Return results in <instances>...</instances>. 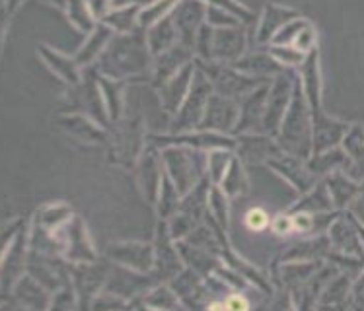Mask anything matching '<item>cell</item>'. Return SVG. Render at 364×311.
<instances>
[{
  "label": "cell",
  "mask_w": 364,
  "mask_h": 311,
  "mask_svg": "<svg viewBox=\"0 0 364 311\" xmlns=\"http://www.w3.org/2000/svg\"><path fill=\"white\" fill-rule=\"evenodd\" d=\"M232 158H234V150H210V154H208L207 173L208 178L213 179L215 185H220L224 173H226L228 165H230Z\"/></svg>",
  "instance_id": "cell-49"
},
{
  "label": "cell",
  "mask_w": 364,
  "mask_h": 311,
  "mask_svg": "<svg viewBox=\"0 0 364 311\" xmlns=\"http://www.w3.org/2000/svg\"><path fill=\"white\" fill-rule=\"evenodd\" d=\"M347 212H349V214L353 216L358 224H363L364 226V179L360 181V191H358L355 200L349 204Z\"/></svg>",
  "instance_id": "cell-60"
},
{
  "label": "cell",
  "mask_w": 364,
  "mask_h": 311,
  "mask_svg": "<svg viewBox=\"0 0 364 311\" xmlns=\"http://www.w3.org/2000/svg\"><path fill=\"white\" fill-rule=\"evenodd\" d=\"M146 43H149L152 57H158L164 51L171 49L176 43H179L178 30H176L171 14L164 16L162 20H158L150 30H146Z\"/></svg>",
  "instance_id": "cell-35"
},
{
  "label": "cell",
  "mask_w": 364,
  "mask_h": 311,
  "mask_svg": "<svg viewBox=\"0 0 364 311\" xmlns=\"http://www.w3.org/2000/svg\"><path fill=\"white\" fill-rule=\"evenodd\" d=\"M195 67L210 80L216 94H220L224 97H230V99H236V102H240L242 97L247 96L259 84L267 82L261 80V78H253V76L244 75V72L236 70L232 65H226V62H220V60L195 59Z\"/></svg>",
  "instance_id": "cell-5"
},
{
  "label": "cell",
  "mask_w": 364,
  "mask_h": 311,
  "mask_svg": "<svg viewBox=\"0 0 364 311\" xmlns=\"http://www.w3.org/2000/svg\"><path fill=\"white\" fill-rule=\"evenodd\" d=\"M298 76L287 68L281 75H277L271 82V92H269L267 105H265V115H263V133L275 136L281 131V123H283L284 113L289 109L290 99H292V92H294V84H296Z\"/></svg>",
  "instance_id": "cell-8"
},
{
  "label": "cell",
  "mask_w": 364,
  "mask_h": 311,
  "mask_svg": "<svg viewBox=\"0 0 364 311\" xmlns=\"http://www.w3.org/2000/svg\"><path fill=\"white\" fill-rule=\"evenodd\" d=\"M60 239H63V257L67 263H94L97 259L94 247L90 244L86 226L78 216H73L63 228H60Z\"/></svg>",
  "instance_id": "cell-15"
},
{
  "label": "cell",
  "mask_w": 364,
  "mask_h": 311,
  "mask_svg": "<svg viewBox=\"0 0 364 311\" xmlns=\"http://www.w3.org/2000/svg\"><path fill=\"white\" fill-rule=\"evenodd\" d=\"M247 307H252L250 300H247L242 292H238V290H234V292H230L228 296L224 298V310L242 311L247 310Z\"/></svg>",
  "instance_id": "cell-59"
},
{
  "label": "cell",
  "mask_w": 364,
  "mask_h": 311,
  "mask_svg": "<svg viewBox=\"0 0 364 311\" xmlns=\"http://www.w3.org/2000/svg\"><path fill=\"white\" fill-rule=\"evenodd\" d=\"M178 4L179 0H152L139 14V30H150L158 20H162L164 16L171 14V10Z\"/></svg>",
  "instance_id": "cell-47"
},
{
  "label": "cell",
  "mask_w": 364,
  "mask_h": 311,
  "mask_svg": "<svg viewBox=\"0 0 364 311\" xmlns=\"http://www.w3.org/2000/svg\"><path fill=\"white\" fill-rule=\"evenodd\" d=\"M267 51L287 68L302 67V62H304L306 57H308L306 53L296 49L294 45H269Z\"/></svg>",
  "instance_id": "cell-50"
},
{
  "label": "cell",
  "mask_w": 364,
  "mask_h": 311,
  "mask_svg": "<svg viewBox=\"0 0 364 311\" xmlns=\"http://www.w3.org/2000/svg\"><path fill=\"white\" fill-rule=\"evenodd\" d=\"M144 30H134L131 33H117L107 45V49L97 59L100 75L115 80H131L139 76H149L152 53L146 43Z\"/></svg>",
  "instance_id": "cell-1"
},
{
  "label": "cell",
  "mask_w": 364,
  "mask_h": 311,
  "mask_svg": "<svg viewBox=\"0 0 364 311\" xmlns=\"http://www.w3.org/2000/svg\"><path fill=\"white\" fill-rule=\"evenodd\" d=\"M323 181H326L327 191L331 195L335 210H341V212L349 208V204L360 191V181L353 178L347 171L329 173L327 178H323Z\"/></svg>",
  "instance_id": "cell-30"
},
{
  "label": "cell",
  "mask_w": 364,
  "mask_h": 311,
  "mask_svg": "<svg viewBox=\"0 0 364 311\" xmlns=\"http://www.w3.org/2000/svg\"><path fill=\"white\" fill-rule=\"evenodd\" d=\"M327 210H335V207L323 179L318 181V185L314 187L312 191L302 195L296 204L289 208V212H312V214L314 212H327Z\"/></svg>",
  "instance_id": "cell-41"
},
{
  "label": "cell",
  "mask_w": 364,
  "mask_h": 311,
  "mask_svg": "<svg viewBox=\"0 0 364 311\" xmlns=\"http://www.w3.org/2000/svg\"><path fill=\"white\" fill-rule=\"evenodd\" d=\"M341 273L339 267H335L333 263L327 261V265H321L310 280L302 284L300 288L292 290V305L298 307V310H310V307H316L318 302H320L321 294L326 290L327 282L333 278L335 274Z\"/></svg>",
  "instance_id": "cell-24"
},
{
  "label": "cell",
  "mask_w": 364,
  "mask_h": 311,
  "mask_svg": "<svg viewBox=\"0 0 364 311\" xmlns=\"http://www.w3.org/2000/svg\"><path fill=\"white\" fill-rule=\"evenodd\" d=\"M65 12L76 30L84 31V33H92L96 30V18L90 12L88 0H68Z\"/></svg>",
  "instance_id": "cell-46"
},
{
  "label": "cell",
  "mask_w": 364,
  "mask_h": 311,
  "mask_svg": "<svg viewBox=\"0 0 364 311\" xmlns=\"http://www.w3.org/2000/svg\"><path fill=\"white\" fill-rule=\"evenodd\" d=\"M220 187H223V191L230 199H236L240 195L247 193L250 183H247V175H245L244 162L240 160L238 156L232 158L230 165H228V170L224 173L223 181H220Z\"/></svg>",
  "instance_id": "cell-44"
},
{
  "label": "cell",
  "mask_w": 364,
  "mask_h": 311,
  "mask_svg": "<svg viewBox=\"0 0 364 311\" xmlns=\"http://www.w3.org/2000/svg\"><path fill=\"white\" fill-rule=\"evenodd\" d=\"M171 18L178 30L179 43L189 49L195 47L197 31L207 18V2L203 0H179V4L171 10Z\"/></svg>",
  "instance_id": "cell-16"
},
{
  "label": "cell",
  "mask_w": 364,
  "mask_h": 311,
  "mask_svg": "<svg viewBox=\"0 0 364 311\" xmlns=\"http://www.w3.org/2000/svg\"><path fill=\"white\" fill-rule=\"evenodd\" d=\"M141 4H129V6L113 8L109 14L105 16L102 22L107 23L115 33H131L139 30V14H141Z\"/></svg>",
  "instance_id": "cell-42"
},
{
  "label": "cell",
  "mask_w": 364,
  "mask_h": 311,
  "mask_svg": "<svg viewBox=\"0 0 364 311\" xmlns=\"http://www.w3.org/2000/svg\"><path fill=\"white\" fill-rule=\"evenodd\" d=\"M38 55L43 59L45 65L51 68L55 75L59 76L60 80L67 82L68 86L80 84V65H78L75 59L60 55V53H57L55 49H51V47H47V45H38Z\"/></svg>",
  "instance_id": "cell-33"
},
{
  "label": "cell",
  "mask_w": 364,
  "mask_h": 311,
  "mask_svg": "<svg viewBox=\"0 0 364 311\" xmlns=\"http://www.w3.org/2000/svg\"><path fill=\"white\" fill-rule=\"evenodd\" d=\"M203 2H207L208 6H216V8H220V10L230 12V14L236 16L244 26L253 20L252 10H250V8H245L242 2H238V0H203Z\"/></svg>",
  "instance_id": "cell-53"
},
{
  "label": "cell",
  "mask_w": 364,
  "mask_h": 311,
  "mask_svg": "<svg viewBox=\"0 0 364 311\" xmlns=\"http://www.w3.org/2000/svg\"><path fill=\"white\" fill-rule=\"evenodd\" d=\"M306 165L316 178L320 179L327 178L329 173H335V171L353 173V162H350L349 156L345 154V150L341 146L326 150V152H320V154H312L306 160Z\"/></svg>",
  "instance_id": "cell-32"
},
{
  "label": "cell",
  "mask_w": 364,
  "mask_h": 311,
  "mask_svg": "<svg viewBox=\"0 0 364 311\" xmlns=\"http://www.w3.org/2000/svg\"><path fill=\"white\" fill-rule=\"evenodd\" d=\"M316 43H318V31H316V28H314L312 22H310L304 30L298 33L296 41H294V47L308 55V53H312L314 49H316Z\"/></svg>",
  "instance_id": "cell-56"
},
{
  "label": "cell",
  "mask_w": 364,
  "mask_h": 311,
  "mask_svg": "<svg viewBox=\"0 0 364 311\" xmlns=\"http://www.w3.org/2000/svg\"><path fill=\"white\" fill-rule=\"evenodd\" d=\"M247 53V38L244 26L236 28H216L215 45H213V60H220L226 65H234Z\"/></svg>",
  "instance_id": "cell-22"
},
{
  "label": "cell",
  "mask_w": 364,
  "mask_h": 311,
  "mask_svg": "<svg viewBox=\"0 0 364 311\" xmlns=\"http://www.w3.org/2000/svg\"><path fill=\"white\" fill-rule=\"evenodd\" d=\"M113 38H115V31L107 23L100 22L96 26V30L90 33L88 41L84 43V47L75 55V60L80 67H92L102 57V53L107 49V45L112 43Z\"/></svg>",
  "instance_id": "cell-34"
},
{
  "label": "cell",
  "mask_w": 364,
  "mask_h": 311,
  "mask_svg": "<svg viewBox=\"0 0 364 311\" xmlns=\"http://www.w3.org/2000/svg\"><path fill=\"white\" fill-rule=\"evenodd\" d=\"M113 8L129 6V4H150L152 0H112Z\"/></svg>",
  "instance_id": "cell-62"
},
{
  "label": "cell",
  "mask_w": 364,
  "mask_h": 311,
  "mask_svg": "<svg viewBox=\"0 0 364 311\" xmlns=\"http://www.w3.org/2000/svg\"><path fill=\"white\" fill-rule=\"evenodd\" d=\"M112 274L109 265H102V263H70V276H73V284H75L76 294H78V305L90 307L92 300L105 288L107 278Z\"/></svg>",
  "instance_id": "cell-9"
},
{
  "label": "cell",
  "mask_w": 364,
  "mask_h": 311,
  "mask_svg": "<svg viewBox=\"0 0 364 311\" xmlns=\"http://www.w3.org/2000/svg\"><path fill=\"white\" fill-rule=\"evenodd\" d=\"M193 49H189L183 43H176L171 49L164 51L162 55L154 57L152 65V86L160 89L166 82L178 75L181 68L193 62Z\"/></svg>",
  "instance_id": "cell-20"
},
{
  "label": "cell",
  "mask_w": 364,
  "mask_h": 311,
  "mask_svg": "<svg viewBox=\"0 0 364 311\" xmlns=\"http://www.w3.org/2000/svg\"><path fill=\"white\" fill-rule=\"evenodd\" d=\"M183 259L178 251V245L173 241L168 230V220H160L154 239V271L160 282H170L176 274L183 268Z\"/></svg>",
  "instance_id": "cell-10"
},
{
  "label": "cell",
  "mask_w": 364,
  "mask_h": 311,
  "mask_svg": "<svg viewBox=\"0 0 364 311\" xmlns=\"http://www.w3.org/2000/svg\"><path fill=\"white\" fill-rule=\"evenodd\" d=\"M341 148L345 150V154L349 156V160L353 162V178L360 181L364 179V125L353 123L347 129V133L343 136Z\"/></svg>",
  "instance_id": "cell-38"
},
{
  "label": "cell",
  "mask_w": 364,
  "mask_h": 311,
  "mask_svg": "<svg viewBox=\"0 0 364 311\" xmlns=\"http://www.w3.org/2000/svg\"><path fill=\"white\" fill-rule=\"evenodd\" d=\"M129 307H156V310H179L183 307L181 300L176 296V292L170 288L168 282H160L149 294L136 298V302H129Z\"/></svg>",
  "instance_id": "cell-40"
},
{
  "label": "cell",
  "mask_w": 364,
  "mask_h": 311,
  "mask_svg": "<svg viewBox=\"0 0 364 311\" xmlns=\"http://www.w3.org/2000/svg\"><path fill=\"white\" fill-rule=\"evenodd\" d=\"M271 230L275 236H294V222H292V214L290 212H283V214H277L271 220Z\"/></svg>",
  "instance_id": "cell-57"
},
{
  "label": "cell",
  "mask_w": 364,
  "mask_h": 311,
  "mask_svg": "<svg viewBox=\"0 0 364 311\" xmlns=\"http://www.w3.org/2000/svg\"><path fill=\"white\" fill-rule=\"evenodd\" d=\"M240 119V104L236 99L224 97L220 94H213L208 99L207 109L201 119L199 129L203 131H215V133L232 134L234 136V129L238 125Z\"/></svg>",
  "instance_id": "cell-14"
},
{
  "label": "cell",
  "mask_w": 364,
  "mask_h": 311,
  "mask_svg": "<svg viewBox=\"0 0 364 311\" xmlns=\"http://www.w3.org/2000/svg\"><path fill=\"white\" fill-rule=\"evenodd\" d=\"M349 129V123H343L339 119L327 115L323 109L312 113V150L314 154H320L326 150L341 146V141Z\"/></svg>",
  "instance_id": "cell-19"
},
{
  "label": "cell",
  "mask_w": 364,
  "mask_h": 311,
  "mask_svg": "<svg viewBox=\"0 0 364 311\" xmlns=\"http://www.w3.org/2000/svg\"><path fill=\"white\" fill-rule=\"evenodd\" d=\"M277 142L284 154L296 156L308 160L314 154L312 150V109L306 99L302 80L296 78L292 99L284 113L281 131L277 134Z\"/></svg>",
  "instance_id": "cell-2"
},
{
  "label": "cell",
  "mask_w": 364,
  "mask_h": 311,
  "mask_svg": "<svg viewBox=\"0 0 364 311\" xmlns=\"http://www.w3.org/2000/svg\"><path fill=\"white\" fill-rule=\"evenodd\" d=\"M265 165H269L271 170L275 171L277 175H281V178H283L292 189H296L300 195L312 191L314 187L318 185V181H320V178H316L312 171L308 170L306 160L296 158V156L283 154L279 156V158L269 160Z\"/></svg>",
  "instance_id": "cell-18"
},
{
  "label": "cell",
  "mask_w": 364,
  "mask_h": 311,
  "mask_svg": "<svg viewBox=\"0 0 364 311\" xmlns=\"http://www.w3.org/2000/svg\"><path fill=\"white\" fill-rule=\"evenodd\" d=\"M181 199H183V195L179 193L178 187L173 185L170 175L164 171L162 187H160V195H158L156 200V212L160 216V220H170L181 207Z\"/></svg>",
  "instance_id": "cell-43"
},
{
  "label": "cell",
  "mask_w": 364,
  "mask_h": 311,
  "mask_svg": "<svg viewBox=\"0 0 364 311\" xmlns=\"http://www.w3.org/2000/svg\"><path fill=\"white\" fill-rule=\"evenodd\" d=\"M298 12L294 8L289 6H279V4H267L265 10H263V16H261L259 26H257V45L261 47H269L271 39L275 38V33L284 23H289L290 20L298 18Z\"/></svg>",
  "instance_id": "cell-29"
},
{
  "label": "cell",
  "mask_w": 364,
  "mask_h": 311,
  "mask_svg": "<svg viewBox=\"0 0 364 311\" xmlns=\"http://www.w3.org/2000/svg\"><path fill=\"white\" fill-rule=\"evenodd\" d=\"M158 152H160V148L150 144L149 148L142 152L141 160L134 168L139 191H141L142 199L146 200V204H150V207H156L164 179V162L162 156H158Z\"/></svg>",
  "instance_id": "cell-11"
},
{
  "label": "cell",
  "mask_w": 364,
  "mask_h": 311,
  "mask_svg": "<svg viewBox=\"0 0 364 311\" xmlns=\"http://www.w3.org/2000/svg\"><path fill=\"white\" fill-rule=\"evenodd\" d=\"M57 123L65 133L86 144H105L109 138V131L84 113H63Z\"/></svg>",
  "instance_id": "cell-23"
},
{
  "label": "cell",
  "mask_w": 364,
  "mask_h": 311,
  "mask_svg": "<svg viewBox=\"0 0 364 311\" xmlns=\"http://www.w3.org/2000/svg\"><path fill=\"white\" fill-rule=\"evenodd\" d=\"M232 67L240 70V72H244V75L261 78V80H273L277 75H281L283 70H287L269 51L245 53L244 57L236 60Z\"/></svg>",
  "instance_id": "cell-28"
},
{
  "label": "cell",
  "mask_w": 364,
  "mask_h": 311,
  "mask_svg": "<svg viewBox=\"0 0 364 311\" xmlns=\"http://www.w3.org/2000/svg\"><path fill=\"white\" fill-rule=\"evenodd\" d=\"M107 259L139 273L154 271V245L144 241H115L107 245Z\"/></svg>",
  "instance_id": "cell-13"
},
{
  "label": "cell",
  "mask_w": 364,
  "mask_h": 311,
  "mask_svg": "<svg viewBox=\"0 0 364 311\" xmlns=\"http://www.w3.org/2000/svg\"><path fill=\"white\" fill-rule=\"evenodd\" d=\"M203 282H205V276L201 273H197L191 267H183L168 284L176 292V296L181 300V304L195 307V298L199 294Z\"/></svg>",
  "instance_id": "cell-36"
},
{
  "label": "cell",
  "mask_w": 364,
  "mask_h": 311,
  "mask_svg": "<svg viewBox=\"0 0 364 311\" xmlns=\"http://www.w3.org/2000/svg\"><path fill=\"white\" fill-rule=\"evenodd\" d=\"M129 80H115L109 76L100 75V88H102V96H104L105 107L109 113L112 123H117L123 119V111H125V88Z\"/></svg>",
  "instance_id": "cell-39"
},
{
  "label": "cell",
  "mask_w": 364,
  "mask_h": 311,
  "mask_svg": "<svg viewBox=\"0 0 364 311\" xmlns=\"http://www.w3.org/2000/svg\"><path fill=\"white\" fill-rule=\"evenodd\" d=\"M236 156L244 163H267L273 158L283 156L275 136L265 133H244L236 136Z\"/></svg>",
  "instance_id": "cell-17"
},
{
  "label": "cell",
  "mask_w": 364,
  "mask_h": 311,
  "mask_svg": "<svg viewBox=\"0 0 364 311\" xmlns=\"http://www.w3.org/2000/svg\"><path fill=\"white\" fill-rule=\"evenodd\" d=\"M49 296H51V292L45 288L43 284H39L31 274H23L22 278L16 282L14 290L10 294V298H12V302L16 305H20V307H31V310H47L51 305Z\"/></svg>",
  "instance_id": "cell-27"
},
{
  "label": "cell",
  "mask_w": 364,
  "mask_h": 311,
  "mask_svg": "<svg viewBox=\"0 0 364 311\" xmlns=\"http://www.w3.org/2000/svg\"><path fill=\"white\" fill-rule=\"evenodd\" d=\"M205 22L210 23L213 28H236V26H244L234 14L226 12V10H220V8L216 6H208V4Z\"/></svg>",
  "instance_id": "cell-54"
},
{
  "label": "cell",
  "mask_w": 364,
  "mask_h": 311,
  "mask_svg": "<svg viewBox=\"0 0 364 311\" xmlns=\"http://www.w3.org/2000/svg\"><path fill=\"white\" fill-rule=\"evenodd\" d=\"M331 251V244L327 234L323 236H306L296 244L287 247L283 255H279L275 263H289V261H326L327 253Z\"/></svg>",
  "instance_id": "cell-26"
},
{
  "label": "cell",
  "mask_w": 364,
  "mask_h": 311,
  "mask_svg": "<svg viewBox=\"0 0 364 311\" xmlns=\"http://www.w3.org/2000/svg\"><path fill=\"white\" fill-rule=\"evenodd\" d=\"M162 162L164 171L170 175L179 193L187 195L207 173L208 156L203 150L187 146H166L162 148Z\"/></svg>",
  "instance_id": "cell-3"
},
{
  "label": "cell",
  "mask_w": 364,
  "mask_h": 311,
  "mask_svg": "<svg viewBox=\"0 0 364 311\" xmlns=\"http://www.w3.org/2000/svg\"><path fill=\"white\" fill-rule=\"evenodd\" d=\"M88 6L92 16L96 18V20H104L105 16L109 14L113 10V2L112 0H88Z\"/></svg>",
  "instance_id": "cell-61"
},
{
  "label": "cell",
  "mask_w": 364,
  "mask_h": 311,
  "mask_svg": "<svg viewBox=\"0 0 364 311\" xmlns=\"http://www.w3.org/2000/svg\"><path fill=\"white\" fill-rule=\"evenodd\" d=\"M300 80H302V88H304L306 99L310 104L312 113L323 109L321 107V75H320V55L318 49L308 53V57L300 67Z\"/></svg>",
  "instance_id": "cell-31"
},
{
  "label": "cell",
  "mask_w": 364,
  "mask_h": 311,
  "mask_svg": "<svg viewBox=\"0 0 364 311\" xmlns=\"http://www.w3.org/2000/svg\"><path fill=\"white\" fill-rule=\"evenodd\" d=\"M30 224L26 220L22 228L18 230L14 239L2 249V300L6 302L16 282L23 276V268L28 267V255H30Z\"/></svg>",
  "instance_id": "cell-7"
},
{
  "label": "cell",
  "mask_w": 364,
  "mask_h": 311,
  "mask_svg": "<svg viewBox=\"0 0 364 311\" xmlns=\"http://www.w3.org/2000/svg\"><path fill=\"white\" fill-rule=\"evenodd\" d=\"M244 224L250 231L259 234V231L271 228V216L267 214V210H263V208L259 207H253L245 212Z\"/></svg>",
  "instance_id": "cell-55"
},
{
  "label": "cell",
  "mask_w": 364,
  "mask_h": 311,
  "mask_svg": "<svg viewBox=\"0 0 364 311\" xmlns=\"http://www.w3.org/2000/svg\"><path fill=\"white\" fill-rule=\"evenodd\" d=\"M197 72V67L193 62H189L186 67L179 70L178 75L170 78V80L164 84L162 88L158 89L160 92V102H162L164 111L176 115L179 111V107L186 102L187 94L191 89V84H193V76Z\"/></svg>",
  "instance_id": "cell-25"
},
{
  "label": "cell",
  "mask_w": 364,
  "mask_h": 311,
  "mask_svg": "<svg viewBox=\"0 0 364 311\" xmlns=\"http://www.w3.org/2000/svg\"><path fill=\"white\" fill-rule=\"evenodd\" d=\"M144 141H149V134L144 133L141 117L121 119L113 123V131L109 133L107 144H109V160L115 165L134 170L141 160Z\"/></svg>",
  "instance_id": "cell-4"
},
{
  "label": "cell",
  "mask_w": 364,
  "mask_h": 311,
  "mask_svg": "<svg viewBox=\"0 0 364 311\" xmlns=\"http://www.w3.org/2000/svg\"><path fill=\"white\" fill-rule=\"evenodd\" d=\"M215 30L210 23H203L199 31H197V39H195V57L201 60H213V45H215Z\"/></svg>",
  "instance_id": "cell-51"
},
{
  "label": "cell",
  "mask_w": 364,
  "mask_h": 311,
  "mask_svg": "<svg viewBox=\"0 0 364 311\" xmlns=\"http://www.w3.org/2000/svg\"><path fill=\"white\" fill-rule=\"evenodd\" d=\"M271 82L273 80L263 82L240 99V119L234 129V136L244 133H263V115H265V105H267L269 92H271Z\"/></svg>",
  "instance_id": "cell-12"
},
{
  "label": "cell",
  "mask_w": 364,
  "mask_h": 311,
  "mask_svg": "<svg viewBox=\"0 0 364 311\" xmlns=\"http://www.w3.org/2000/svg\"><path fill=\"white\" fill-rule=\"evenodd\" d=\"M308 20L306 18H294V20H290L289 23H284L281 30L277 31L275 38L271 39V43L269 45H294V41H296L298 33L304 30L306 26H308Z\"/></svg>",
  "instance_id": "cell-52"
},
{
  "label": "cell",
  "mask_w": 364,
  "mask_h": 311,
  "mask_svg": "<svg viewBox=\"0 0 364 311\" xmlns=\"http://www.w3.org/2000/svg\"><path fill=\"white\" fill-rule=\"evenodd\" d=\"M213 94H215V88H213L210 80L203 75L201 70H197L186 102H183V105L179 107V111L171 119V133H187V131L199 129L203 115H205V109H207L208 99H210Z\"/></svg>",
  "instance_id": "cell-6"
},
{
  "label": "cell",
  "mask_w": 364,
  "mask_h": 311,
  "mask_svg": "<svg viewBox=\"0 0 364 311\" xmlns=\"http://www.w3.org/2000/svg\"><path fill=\"white\" fill-rule=\"evenodd\" d=\"M228 195L224 193L223 187L213 185L208 195V214L215 218L216 222L228 231V218H230V204H228Z\"/></svg>",
  "instance_id": "cell-48"
},
{
  "label": "cell",
  "mask_w": 364,
  "mask_h": 311,
  "mask_svg": "<svg viewBox=\"0 0 364 311\" xmlns=\"http://www.w3.org/2000/svg\"><path fill=\"white\" fill-rule=\"evenodd\" d=\"M350 288H353V274L337 273L327 282L326 290L321 294L320 302L316 307H347L349 305Z\"/></svg>",
  "instance_id": "cell-37"
},
{
  "label": "cell",
  "mask_w": 364,
  "mask_h": 311,
  "mask_svg": "<svg viewBox=\"0 0 364 311\" xmlns=\"http://www.w3.org/2000/svg\"><path fill=\"white\" fill-rule=\"evenodd\" d=\"M349 305L355 307V310H364V268L357 274V278L353 280Z\"/></svg>",
  "instance_id": "cell-58"
},
{
  "label": "cell",
  "mask_w": 364,
  "mask_h": 311,
  "mask_svg": "<svg viewBox=\"0 0 364 311\" xmlns=\"http://www.w3.org/2000/svg\"><path fill=\"white\" fill-rule=\"evenodd\" d=\"M73 218V208L67 204H51V207H43L36 214L33 224H38L41 228L49 231H57L63 228L65 224Z\"/></svg>",
  "instance_id": "cell-45"
},
{
  "label": "cell",
  "mask_w": 364,
  "mask_h": 311,
  "mask_svg": "<svg viewBox=\"0 0 364 311\" xmlns=\"http://www.w3.org/2000/svg\"><path fill=\"white\" fill-rule=\"evenodd\" d=\"M353 220H355V218H353ZM355 226H357L358 236H360V241H363V249H364V226H363V224H358L357 220H355Z\"/></svg>",
  "instance_id": "cell-63"
},
{
  "label": "cell",
  "mask_w": 364,
  "mask_h": 311,
  "mask_svg": "<svg viewBox=\"0 0 364 311\" xmlns=\"http://www.w3.org/2000/svg\"><path fill=\"white\" fill-rule=\"evenodd\" d=\"M327 237H329V244H331L333 251L347 253V255H355V257L364 259L363 241H360V236H358L355 220L347 210H343L341 216L329 226Z\"/></svg>",
  "instance_id": "cell-21"
}]
</instances>
